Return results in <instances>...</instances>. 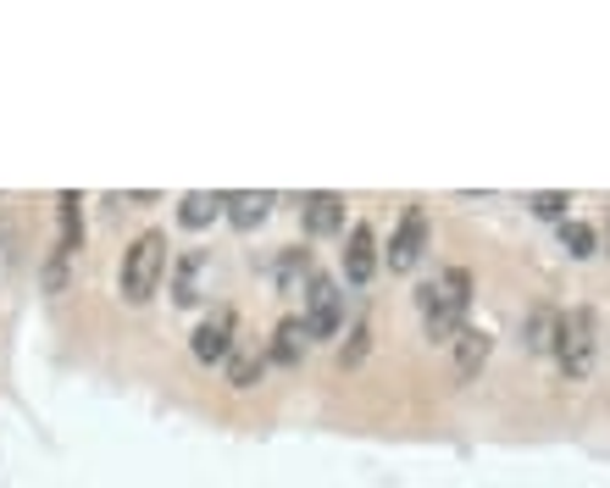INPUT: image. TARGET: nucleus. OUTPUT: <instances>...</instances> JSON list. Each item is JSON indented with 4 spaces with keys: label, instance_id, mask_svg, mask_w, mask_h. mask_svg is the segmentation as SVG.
I'll return each instance as SVG.
<instances>
[{
    "label": "nucleus",
    "instance_id": "nucleus-1",
    "mask_svg": "<svg viewBox=\"0 0 610 488\" xmlns=\"http://www.w3.org/2000/svg\"><path fill=\"white\" fill-rule=\"evenodd\" d=\"M472 289L478 278L467 267H444L433 283L417 289V311H422V333L433 345H456V333L467 328V311H472Z\"/></svg>",
    "mask_w": 610,
    "mask_h": 488
},
{
    "label": "nucleus",
    "instance_id": "nucleus-2",
    "mask_svg": "<svg viewBox=\"0 0 610 488\" xmlns=\"http://www.w3.org/2000/svg\"><path fill=\"white\" fill-rule=\"evenodd\" d=\"M161 278H167V233H161V228H150V233H139V239L122 250L117 295H122L128 306H144V300L161 289Z\"/></svg>",
    "mask_w": 610,
    "mask_h": 488
},
{
    "label": "nucleus",
    "instance_id": "nucleus-3",
    "mask_svg": "<svg viewBox=\"0 0 610 488\" xmlns=\"http://www.w3.org/2000/svg\"><path fill=\"white\" fill-rule=\"evenodd\" d=\"M594 356H600V322L589 306H572L561 311V339H556V361L567 372V384H583L594 372Z\"/></svg>",
    "mask_w": 610,
    "mask_h": 488
},
{
    "label": "nucleus",
    "instance_id": "nucleus-4",
    "mask_svg": "<svg viewBox=\"0 0 610 488\" xmlns=\"http://www.w3.org/2000/svg\"><path fill=\"white\" fill-rule=\"evenodd\" d=\"M422 250H428V211H422V206H406V211H400V228L389 233L383 261H389V272H411V267L422 261Z\"/></svg>",
    "mask_w": 610,
    "mask_h": 488
},
{
    "label": "nucleus",
    "instance_id": "nucleus-5",
    "mask_svg": "<svg viewBox=\"0 0 610 488\" xmlns=\"http://www.w3.org/2000/svg\"><path fill=\"white\" fill-rule=\"evenodd\" d=\"M306 333L311 339H339L344 333V289L333 278H317L306 295Z\"/></svg>",
    "mask_w": 610,
    "mask_h": 488
},
{
    "label": "nucleus",
    "instance_id": "nucleus-6",
    "mask_svg": "<svg viewBox=\"0 0 610 488\" xmlns=\"http://www.w3.org/2000/svg\"><path fill=\"white\" fill-rule=\"evenodd\" d=\"M189 350H194V361H206V367L228 361V356H233V306H217V311L194 328Z\"/></svg>",
    "mask_w": 610,
    "mask_h": 488
},
{
    "label": "nucleus",
    "instance_id": "nucleus-7",
    "mask_svg": "<svg viewBox=\"0 0 610 488\" xmlns=\"http://www.w3.org/2000/svg\"><path fill=\"white\" fill-rule=\"evenodd\" d=\"M372 272H378V228L372 222H356L344 233V283L361 289V283H372Z\"/></svg>",
    "mask_w": 610,
    "mask_h": 488
},
{
    "label": "nucleus",
    "instance_id": "nucleus-8",
    "mask_svg": "<svg viewBox=\"0 0 610 488\" xmlns=\"http://www.w3.org/2000/svg\"><path fill=\"white\" fill-rule=\"evenodd\" d=\"M300 217H306V233L311 239H333V233H344V195L317 189V195L300 200Z\"/></svg>",
    "mask_w": 610,
    "mask_h": 488
},
{
    "label": "nucleus",
    "instance_id": "nucleus-9",
    "mask_svg": "<svg viewBox=\"0 0 610 488\" xmlns=\"http://www.w3.org/2000/svg\"><path fill=\"white\" fill-rule=\"evenodd\" d=\"M489 356H494V333H483V328H461L456 333V378L461 384H472L489 367Z\"/></svg>",
    "mask_w": 610,
    "mask_h": 488
},
{
    "label": "nucleus",
    "instance_id": "nucleus-10",
    "mask_svg": "<svg viewBox=\"0 0 610 488\" xmlns=\"http://www.w3.org/2000/svg\"><path fill=\"white\" fill-rule=\"evenodd\" d=\"M56 222H61V233H56V256H78L83 250V200L72 195V189H61L56 195Z\"/></svg>",
    "mask_w": 610,
    "mask_h": 488
},
{
    "label": "nucleus",
    "instance_id": "nucleus-11",
    "mask_svg": "<svg viewBox=\"0 0 610 488\" xmlns=\"http://www.w3.org/2000/svg\"><path fill=\"white\" fill-rule=\"evenodd\" d=\"M306 345H311L306 317H283V322H278V333H272V345H267V361H272V367H300Z\"/></svg>",
    "mask_w": 610,
    "mask_h": 488
},
{
    "label": "nucleus",
    "instance_id": "nucleus-12",
    "mask_svg": "<svg viewBox=\"0 0 610 488\" xmlns=\"http://www.w3.org/2000/svg\"><path fill=\"white\" fill-rule=\"evenodd\" d=\"M267 211H272V195H267V189H261V195H250V189H244V195H222V217H228L239 233H250L256 222H267Z\"/></svg>",
    "mask_w": 610,
    "mask_h": 488
},
{
    "label": "nucleus",
    "instance_id": "nucleus-13",
    "mask_svg": "<svg viewBox=\"0 0 610 488\" xmlns=\"http://www.w3.org/2000/svg\"><path fill=\"white\" fill-rule=\"evenodd\" d=\"M556 339H561V311L556 306H533V317L522 328V345L539 350V356H556Z\"/></svg>",
    "mask_w": 610,
    "mask_h": 488
},
{
    "label": "nucleus",
    "instance_id": "nucleus-14",
    "mask_svg": "<svg viewBox=\"0 0 610 488\" xmlns=\"http://www.w3.org/2000/svg\"><path fill=\"white\" fill-rule=\"evenodd\" d=\"M311 283H317V272H311V250H283L278 256V289L283 295H311Z\"/></svg>",
    "mask_w": 610,
    "mask_h": 488
},
{
    "label": "nucleus",
    "instance_id": "nucleus-15",
    "mask_svg": "<svg viewBox=\"0 0 610 488\" xmlns=\"http://www.w3.org/2000/svg\"><path fill=\"white\" fill-rule=\"evenodd\" d=\"M200 272H206V256H200V250H183V261H178V272H172V300H178V306H194V300H200Z\"/></svg>",
    "mask_w": 610,
    "mask_h": 488
},
{
    "label": "nucleus",
    "instance_id": "nucleus-16",
    "mask_svg": "<svg viewBox=\"0 0 610 488\" xmlns=\"http://www.w3.org/2000/svg\"><path fill=\"white\" fill-rule=\"evenodd\" d=\"M211 217H222V195H206V189L183 195V206H178V222L183 228H206Z\"/></svg>",
    "mask_w": 610,
    "mask_h": 488
},
{
    "label": "nucleus",
    "instance_id": "nucleus-17",
    "mask_svg": "<svg viewBox=\"0 0 610 488\" xmlns=\"http://www.w3.org/2000/svg\"><path fill=\"white\" fill-rule=\"evenodd\" d=\"M372 356V322L367 317H356L350 322V333H344V345H339V367H361Z\"/></svg>",
    "mask_w": 610,
    "mask_h": 488
},
{
    "label": "nucleus",
    "instance_id": "nucleus-18",
    "mask_svg": "<svg viewBox=\"0 0 610 488\" xmlns=\"http://www.w3.org/2000/svg\"><path fill=\"white\" fill-rule=\"evenodd\" d=\"M561 245H567V256H578V261H589V256L600 250V233H594L589 222H578V217H567V222H561Z\"/></svg>",
    "mask_w": 610,
    "mask_h": 488
},
{
    "label": "nucleus",
    "instance_id": "nucleus-19",
    "mask_svg": "<svg viewBox=\"0 0 610 488\" xmlns=\"http://www.w3.org/2000/svg\"><path fill=\"white\" fill-rule=\"evenodd\" d=\"M261 372H267V356H250V350H233L228 356V384L233 389H256Z\"/></svg>",
    "mask_w": 610,
    "mask_h": 488
},
{
    "label": "nucleus",
    "instance_id": "nucleus-20",
    "mask_svg": "<svg viewBox=\"0 0 610 488\" xmlns=\"http://www.w3.org/2000/svg\"><path fill=\"white\" fill-rule=\"evenodd\" d=\"M567 206H572V200H567V195H556V189L533 195V211H539V217H550V222H567Z\"/></svg>",
    "mask_w": 610,
    "mask_h": 488
},
{
    "label": "nucleus",
    "instance_id": "nucleus-21",
    "mask_svg": "<svg viewBox=\"0 0 610 488\" xmlns=\"http://www.w3.org/2000/svg\"><path fill=\"white\" fill-rule=\"evenodd\" d=\"M44 289H50V295L67 289V256H56V250H50V267H44Z\"/></svg>",
    "mask_w": 610,
    "mask_h": 488
}]
</instances>
